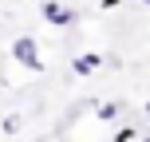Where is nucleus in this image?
Listing matches in <instances>:
<instances>
[{"label":"nucleus","instance_id":"f03ea898","mask_svg":"<svg viewBox=\"0 0 150 142\" xmlns=\"http://www.w3.org/2000/svg\"><path fill=\"white\" fill-rule=\"evenodd\" d=\"M40 12H44V20L55 24V28H67V24H75V12H71L67 4H59V0H44V8H40Z\"/></svg>","mask_w":150,"mask_h":142},{"label":"nucleus","instance_id":"6e6552de","mask_svg":"<svg viewBox=\"0 0 150 142\" xmlns=\"http://www.w3.org/2000/svg\"><path fill=\"white\" fill-rule=\"evenodd\" d=\"M142 142H150V138H142Z\"/></svg>","mask_w":150,"mask_h":142},{"label":"nucleus","instance_id":"1a4fd4ad","mask_svg":"<svg viewBox=\"0 0 150 142\" xmlns=\"http://www.w3.org/2000/svg\"><path fill=\"white\" fill-rule=\"evenodd\" d=\"M146 8H150V4H146Z\"/></svg>","mask_w":150,"mask_h":142},{"label":"nucleus","instance_id":"423d86ee","mask_svg":"<svg viewBox=\"0 0 150 142\" xmlns=\"http://www.w3.org/2000/svg\"><path fill=\"white\" fill-rule=\"evenodd\" d=\"M146 119H150V103H146Z\"/></svg>","mask_w":150,"mask_h":142},{"label":"nucleus","instance_id":"f257e3e1","mask_svg":"<svg viewBox=\"0 0 150 142\" xmlns=\"http://www.w3.org/2000/svg\"><path fill=\"white\" fill-rule=\"evenodd\" d=\"M12 59L24 63L28 71H44V67H47L44 55H40V44H36L32 36H16V40H12Z\"/></svg>","mask_w":150,"mask_h":142},{"label":"nucleus","instance_id":"20e7f679","mask_svg":"<svg viewBox=\"0 0 150 142\" xmlns=\"http://www.w3.org/2000/svg\"><path fill=\"white\" fill-rule=\"evenodd\" d=\"M119 111H122L119 103H99V107H95V119H99V122H115Z\"/></svg>","mask_w":150,"mask_h":142},{"label":"nucleus","instance_id":"0eeeda50","mask_svg":"<svg viewBox=\"0 0 150 142\" xmlns=\"http://www.w3.org/2000/svg\"><path fill=\"white\" fill-rule=\"evenodd\" d=\"M142 4H150V0H142Z\"/></svg>","mask_w":150,"mask_h":142},{"label":"nucleus","instance_id":"39448f33","mask_svg":"<svg viewBox=\"0 0 150 142\" xmlns=\"http://www.w3.org/2000/svg\"><path fill=\"white\" fill-rule=\"evenodd\" d=\"M115 142H134V126H119L115 130Z\"/></svg>","mask_w":150,"mask_h":142},{"label":"nucleus","instance_id":"7ed1b4c3","mask_svg":"<svg viewBox=\"0 0 150 142\" xmlns=\"http://www.w3.org/2000/svg\"><path fill=\"white\" fill-rule=\"evenodd\" d=\"M99 67H103V55H95V52H83V55L71 59V71L75 75H91V71H99Z\"/></svg>","mask_w":150,"mask_h":142}]
</instances>
